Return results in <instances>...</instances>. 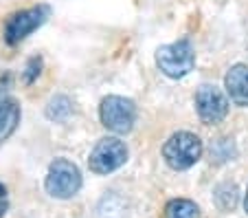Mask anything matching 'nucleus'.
Instances as JSON below:
<instances>
[{
	"label": "nucleus",
	"mask_w": 248,
	"mask_h": 218,
	"mask_svg": "<svg viewBox=\"0 0 248 218\" xmlns=\"http://www.w3.org/2000/svg\"><path fill=\"white\" fill-rule=\"evenodd\" d=\"M46 192L53 199H70L81 187V172L68 159H55L46 174Z\"/></svg>",
	"instance_id": "obj_3"
},
{
	"label": "nucleus",
	"mask_w": 248,
	"mask_h": 218,
	"mask_svg": "<svg viewBox=\"0 0 248 218\" xmlns=\"http://www.w3.org/2000/svg\"><path fill=\"white\" fill-rule=\"evenodd\" d=\"M7 209H9V203H7V199H0V218L7 214Z\"/></svg>",
	"instance_id": "obj_14"
},
{
	"label": "nucleus",
	"mask_w": 248,
	"mask_h": 218,
	"mask_svg": "<svg viewBox=\"0 0 248 218\" xmlns=\"http://www.w3.org/2000/svg\"><path fill=\"white\" fill-rule=\"evenodd\" d=\"M99 117L101 123L108 130L117 134H127L134 128L136 121V106L132 100L119 95H110L101 101V108H99Z\"/></svg>",
	"instance_id": "obj_4"
},
{
	"label": "nucleus",
	"mask_w": 248,
	"mask_h": 218,
	"mask_svg": "<svg viewBox=\"0 0 248 218\" xmlns=\"http://www.w3.org/2000/svg\"><path fill=\"white\" fill-rule=\"evenodd\" d=\"M5 196H7V190H5V185L0 183V199H5Z\"/></svg>",
	"instance_id": "obj_15"
},
{
	"label": "nucleus",
	"mask_w": 248,
	"mask_h": 218,
	"mask_svg": "<svg viewBox=\"0 0 248 218\" xmlns=\"http://www.w3.org/2000/svg\"><path fill=\"white\" fill-rule=\"evenodd\" d=\"M70 113H73V101L66 95L53 97L46 106V117L51 119V121H66V119L70 117Z\"/></svg>",
	"instance_id": "obj_10"
},
{
	"label": "nucleus",
	"mask_w": 248,
	"mask_h": 218,
	"mask_svg": "<svg viewBox=\"0 0 248 218\" xmlns=\"http://www.w3.org/2000/svg\"><path fill=\"white\" fill-rule=\"evenodd\" d=\"M20 123V104L9 95H0V141L9 139Z\"/></svg>",
	"instance_id": "obj_9"
},
{
	"label": "nucleus",
	"mask_w": 248,
	"mask_h": 218,
	"mask_svg": "<svg viewBox=\"0 0 248 218\" xmlns=\"http://www.w3.org/2000/svg\"><path fill=\"white\" fill-rule=\"evenodd\" d=\"M156 64L171 80H180L196 67V53L189 40H178L173 44H165L156 51Z\"/></svg>",
	"instance_id": "obj_2"
},
{
	"label": "nucleus",
	"mask_w": 248,
	"mask_h": 218,
	"mask_svg": "<svg viewBox=\"0 0 248 218\" xmlns=\"http://www.w3.org/2000/svg\"><path fill=\"white\" fill-rule=\"evenodd\" d=\"M202 141L193 133H173L163 146V157L171 170H189L202 157Z\"/></svg>",
	"instance_id": "obj_1"
},
{
	"label": "nucleus",
	"mask_w": 248,
	"mask_h": 218,
	"mask_svg": "<svg viewBox=\"0 0 248 218\" xmlns=\"http://www.w3.org/2000/svg\"><path fill=\"white\" fill-rule=\"evenodd\" d=\"M40 68H42V60L40 57H31L27 64V73H24V82L27 84H33L35 82V77L40 75Z\"/></svg>",
	"instance_id": "obj_13"
},
{
	"label": "nucleus",
	"mask_w": 248,
	"mask_h": 218,
	"mask_svg": "<svg viewBox=\"0 0 248 218\" xmlns=\"http://www.w3.org/2000/svg\"><path fill=\"white\" fill-rule=\"evenodd\" d=\"M169 218H198V205L187 199H176L167 205Z\"/></svg>",
	"instance_id": "obj_11"
},
{
	"label": "nucleus",
	"mask_w": 248,
	"mask_h": 218,
	"mask_svg": "<svg viewBox=\"0 0 248 218\" xmlns=\"http://www.w3.org/2000/svg\"><path fill=\"white\" fill-rule=\"evenodd\" d=\"M48 14H51V9H48L46 5H40V7H33V9H24V11L14 14L9 20H7V24H5V40H7V44L22 42L27 35H31L35 29L42 27V24L46 22Z\"/></svg>",
	"instance_id": "obj_7"
},
{
	"label": "nucleus",
	"mask_w": 248,
	"mask_h": 218,
	"mask_svg": "<svg viewBox=\"0 0 248 218\" xmlns=\"http://www.w3.org/2000/svg\"><path fill=\"white\" fill-rule=\"evenodd\" d=\"M196 110L202 123L216 126L224 121V117L229 115V100L217 86L202 84L196 93Z\"/></svg>",
	"instance_id": "obj_6"
},
{
	"label": "nucleus",
	"mask_w": 248,
	"mask_h": 218,
	"mask_svg": "<svg viewBox=\"0 0 248 218\" xmlns=\"http://www.w3.org/2000/svg\"><path fill=\"white\" fill-rule=\"evenodd\" d=\"M127 161V148L121 139L106 137L93 148L88 159V168L94 174H110L119 170Z\"/></svg>",
	"instance_id": "obj_5"
},
{
	"label": "nucleus",
	"mask_w": 248,
	"mask_h": 218,
	"mask_svg": "<svg viewBox=\"0 0 248 218\" xmlns=\"http://www.w3.org/2000/svg\"><path fill=\"white\" fill-rule=\"evenodd\" d=\"M224 86L235 106L248 108V64H235L224 77Z\"/></svg>",
	"instance_id": "obj_8"
},
{
	"label": "nucleus",
	"mask_w": 248,
	"mask_h": 218,
	"mask_svg": "<svg viewBox=\"0 0 248 218\" xmlns=\"http://www.w3.org/2000/svg\"><path fill=\"white\" fill-rule=\"evenodd\" d=\"M216 201L220 203L222 209H233L237 203V187L235 185H222L216 192Z\"/></svg>",
	"instance_id": "obj_12"
},
{
	"label": "nucleus",
	"mask_w": 248,
	"mask_h": 218,
	"mask_svg": "<svg viewBox=\"0 0 248 218\" xmlns=\"http://www.w3.org/2000/svg\"><path fill=\"white\" fill-rule=\"evenodd\" d=\"M244 209H246V214H248V187H246V196H244Z\"/></svg>",
	"instance_id": "obj_16"
}]
</instances>
